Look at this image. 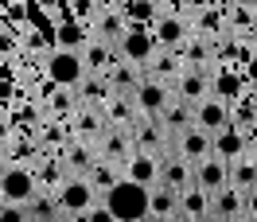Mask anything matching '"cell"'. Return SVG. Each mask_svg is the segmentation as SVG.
Instances as JSON below:
<instances>
[{
	"label": "cell",
	"mask_w": 257,
	"mask_h": 222,
	"mask_svg": "<svg viewBox=\"0 0 257 222\" xmlns=\"http://www.w3.org/2000/svg\"><path fill=\"white\" fill-rule=\"evenodd\" d=\"M148 199H152V187H141V183H133V179H121L101 203L109 206L113 222H145L148 218Z\"/></svg>",
	"instance_id": "obj_1"
},
{
	"label": "cell",
	"mask_w": 257,
	"mask_h": 222,
	"mask_svg": "<svg viewBox=\"0 0 257 222\" xmlns=\"http://www.w3.org/2000/svg\"><path fill=\"white\" fill-rule=\"evenodd\" d=\"M191 39V24L179 16L172 4H156V20H152V43L160 51H176Z\"/></svg>",
	"instance_id": "obj_2"
},
{
	"label": "cell",
	"mask_w": 257,
	"mask_h": 222,
	"mask_svg": "<svg viewBox=\"0 0 257 222\" xmlns=\"http://www.w3.org/2000/svg\"><path fill=\"white\" fill-rule=\"evenodd\" d=\"M55 203H59V210H63V214L82 218V214H86L94 203H101V195L90 187V179H86V175H66L63 183H59V191H55Z\"/></svg>",
	"instance_id": "obj_3"
},
{
	"label": "cell",
	"mask_w": 257,
	"mask_h": 222,
	"mask_svg": "<svg viewBox=\"0 0 257 222\" xmlns=\"http://www.w3.org/2000/svg\"><path fill=\"white\" fill-rule=\"evenodd\" d=\"M47 78L59 86V90H74L78 94V86L86 82V66H82V55L78 51H59L47 59Z\"/></svg>",
	"instance_id": "obj_4"
},
{
	"label": "cell",
	"mask_w": 257,
	"mask_h": 222,
	"mask_svg": "<svg viewBox=\"0 0 257 222\" xmlns=\"http://www.w3.org/2000/svg\"><path fill=\"white\" fill-rule=\"evenodd\" d=\"M133 105H137V113H141V117H148L152 125H160L164 109L172 105V94H168V86H164V82L145 78V82H141V90L133 94Z\"/></svg>",
	"instance_id": "obj_5"
},
{
	"label": "cell",
	"mask_w": 257,
	"mask_h": 222,
	"mask_svg": "<svg viewBox=\"0 0 257 222\" xmlns=\"http://www.w3.org/2000/svg\"><path fill=\"white\" fill-rule=\"evenodd\" d=\"M39 195L35 191V175L28 168H8L0 175V203H16V206H28Z\"/></svg>",
	"instance_id": "obj_6"
},
{
	"label": "cell",
	"mask_w": 257,
	"mask_h": 222,
	"mask_svg": "<svg viewBox=\"0 0 257 222\" xmlns=\"http://www.w3.org/2000/svg\"><path fill=\"white\" fill-rule=\"evenodd\" d=\"M152 55H156V43H152V32H145V28H128V35L117 43V59L128 66H141V70L148 66Z\"/></svg>",
	"instance_id": "obj_7"
},
{
	"label": "cell",
	"mask_w": 257,
	"mask_h": 222,
	"mask_svg": "<svg viewBox=\"0 0 257 222\" xmlns=\"http://www.w3.org/2000/svg\"><path fill=\"white\" fill-rule=\"evenodd\" d=\"M191 179H195V187L203 191V195H210V199H214L218 191L230 187V172H226L222 160H214V156L203 160V164H195V168H191Z\"/></svg>",
	"instance_id": "obj_8"
},
{
	"label": "cell",
	"mask_w": 257,
	"mask_h": 222,
	"mask_svg": "<svg viewBox=\"0 0 257 222\" xmlns=\"http://www.w3.org/2000/svg\"><path fill=\"white\" fill-rule=\"evenodd\" d=\"M195 129H203V133H222L230 129V105L218 101V97H207V101H199L195 105Z\"/></svg>",
	"instance_id": "obj_9"
},
{
	"label": "cell",
	"mask_w": 257,
	"mask_h": 222,
	"mask_svg": "<svg viewBox=\"0 0 257 222\" xmlns=\"http://www.w3.org/2000/svg\"><path fill=\"white\" fill-rule=\"evenodd\" d=\"M176 148H179V160L183 164H203V160H210V133H203V129H187V133H179L176 137Z\"/></svg>",
	"instance_id": "obj_10"
},
{
	"label": "cell",
	"mask_w": 257,
	"mask_h": 222,
	"mask_svg": "<svg viewBox=\"0 0 257 222\" xmlns=\"http://www.w3.org/2000/svg\"><path fill=\"white\" fill-rule=\"evenodd\" d=\"M245 148H249V141L241 137L238 129H222V133H214V137H210V156L222 160L226 168H230L234 160L245 156Z\"/></svg>",
	"instance_id": "obj_11"
},
{
	"label": "cell",
	"mask_w": 257,
	"mask_h": 222,
	"mask_svg": "<svg viewBox=\"0 0 257 222\" xmlns=\"http://www.w3.org/2000/svg\"><path fill=\"white\" fill-rule=\"evenodd\" d=\"M78 55H82L86 74H94V78H105L113 66H117V51L105 47V43H97V39H86V47H82Z\"/></svg>",
	"instance_id": "obj_12"
},
{
	"label": "cell",
	"mask_w": 257,
	"mask_h": 222,
	"mask_svg": "<svg viewBox=\"0 0 257 222\" xmlns=\"http://www.w3.org/2000/svg\"><path fill=\"white\" fill-rule=\"evenodd\" d=\"M210 70H183L176 78V94H179V101H187V105H199V101H207V90H210Z\"/></svg>",
	"instance_id": "obj_13"
},
{
	"label": "cell",
	"mask_w": 257,
	"mask_h": 222,
	"mask_svg": "<svg viewBox=\"0 0 257 222\" xmlns=\"http://www.w3.org/2000/svg\"><path fill=\"white\" fill-rule=\"evenodd\" d=\"M125 179L141 183V187H156L160 183V160L148 152H133V160L125 164Z\"/></svg>",
	"instance_id": "obj_14"
},
{
	"label": "cell",
	"mask_w": 257,
	"mask_h": 222,
	"mask_svg": "<svg viewBox=\"0 0 257 222\" xmlns=\"http://www.w3.org/2000/svg\"><path fill=\"white\" fill-rule=\"evenodd\" d=\"M210 214L218 222H238L245 218V195H238V191H218L214 199H210Z\"/></svg>",
	"instance_id": "obj_15"
},
{
	"label": "cell",
	"mask_w": 257,
	"mask_h": 222,
	"mask_svg": "<svg viewBox=\"0 0 257 222\" xmlns=\"http://www.w3.org/2000/svg\"><path fill=\"white\" fill-rule=\"evenodd\" d=\"M179 214V195L172 187H152V199H148V218L152 222H172Z\"/></svg>",
	"instance_id": "obj_16"
},
{
	"label": "cell",
	"mask_w": 257,
	"mask_h": 222,
	"mask_svg": "<svg viewBox=\"0 0 257 222\" xmlns=\"http://www.w3.org/2000/svg\"><path fill=\"white\" fill-rule=\"evenodd\" d=\"M179 214L187 222H203L210 214V195H203L199 187H187L183 195H179Z\"/></svg>",
	"instance_id": "obj_17"
},
{
	"label": "cell",
	"mask_w": 257,
	"mask_h": 222,
	"mask_svg": "<svg viewBox=\"0 0 257 222\" xmlns=\"http://www.w3.org/2000/svg\"><path fill=\"white\" fill-rule=\"evenodd\" d=\"M78 97L86 101V105H109L113 101V90L105 78H94V74H86V82L78 86Z\"/></svg>",
	"instance_id": "obj_18"
},
{
	"label": "cell",
	"mask_w": 257,
	"mask_h": 222,
	"mask_svg": "<svg viewBox=\"0 0 257 222\" xmlns=\"http://www.w3.org/2000/svg\"><path fill=\"white\" fill-rule=\"evenodd\" d=\"M28 214H32V222H59V218H63L55 195H35L32 203H28Z\"/></svg>",
	"instance_id": "obj_19"
},
{
	"label": "cell",
	"mask_w": 257,
	"mask_h": 222,
	"mask_svg": "<svg viewBox=\"0 0 257 222\" xmlns=\"http://www.w3.org/2000/svg\"><path fill=\"white\" fill-rule=\"evenodd\" d=\"M70 164H74V168H78V172H94V164L97 160L90 156V148H86V144H70Z\"/></svg>",
	"instance_id": "obj_20"
},
{
	"label": "cell",
	"mask_w": 257,
	"mask_h": 222,
	"mask_svg": "<svg viewBox=\"0 0 257 222\" xmlns=\"http://www.w3.org/2000/svg\"><path fill=\"white\" fill-rule=\"evenodd\" d=\"M0 222H32V214H28V206L0 203Z\"/></svg>",
	"instance_id": "obj_21"
},
{
	"label": "cell",
	"mask_w": 257,
	"mask_h": 222,
	"mask_svg": "<svg viewBox=\"0 0 257 222\" xmlns=\"http://www.w3.org/2000/svg\"><path fill=\"white\" fill-rule=\"evenodd\" d=\"M82 222H113V214H109V206H105V203H94L86 214H82Z\"/></svg>",
	"instance_id": "obj_22"
},
{
	"label": "cell",
	"mask_w": 257,
	"mask_h": 222,
	"mask_svg": "<svg viewBox=\"0 0 257 222\" xmlns=\"http://www.w3.org/2000/svg\"><path fill=\"white\" fill-rule=\"evenodd\" d=\"M245 218L257 222V191H249V195H245Z\"/></svg>",
	"instance_id": "obj_23"
},
{
	"label": "cell",
	"mask_w": 257,
	"mask_h": 222,
	"mask_svg": "<svg viewBox=\"0 0 257 222\" xmlns=\"http://www.w3.org/2000/svg\"><path fill=\"white\" fill-rule=\"evenodd\" d=\"M249 82H253V86H257V59H253V63H249Z\"/></svg>",
	"instance_id": "obj_24"
},
{
	"label": "cell",
	"mask_w": 257,
	"mask_h": 222,
	"mask_svg": "<svg viewBox=\"0 0 257 222\" xmlns=\"http://www.w3.org/2000/svg\"><path fill=\"white\" fill-rule=\"evenodd\" d=\"M203 222H218V218H214V214H207V218H203Z\"/></svg>",
	"instance_id": "obj_25"
},
{
	"label": "cell",
	"mask_w": 257,
	"mask_h": 222,
	"mask_svg": "<svg viewBox=\"0 0 257 222\" xmlns=\"http://www.w3.org/2000/svg\"><path fill=\"white\" fill-rule=\"evenodd\" d=\"M172 222H187V218H183V214H176V218H172Z\"/></svg>",
	"instance_id": "obj_26"
},
{
	"label": "cell",
	"mask_w": 257,
	"mask_h": 222,
	"mask_svg": "<svg viewBox=\"0 0 257 222\" xmlns=\"http://www.w3.org/2000/svg\"><path fill=\"white\" fill-rule=\"evenodd\" d=\"M238 222H253V218H238Z\"/></svg>",
	"instance_id": "obj_27"
}]
</instances>
